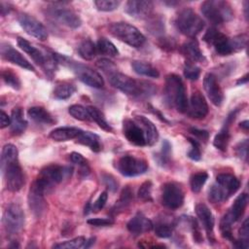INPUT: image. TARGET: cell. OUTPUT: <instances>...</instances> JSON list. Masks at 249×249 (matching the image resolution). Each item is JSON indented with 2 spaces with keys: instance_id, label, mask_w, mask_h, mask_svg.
Here are the masks:
<instances>
[{
  "instance_id": "obj_1",
  "label": "cell",
  "mask_w": 249,
  "mask_h": 249,
  "mask_svg": "<svg viewBox=\"0 0 249 249\" xmlns=\"http://www.w3.org/2000/svg\"><path fill=\"white\" fill-rule=\"evenodd\" d=\"M123 132L130 143L140 147L152 146L159 138L156 125L144 116L124 120Z\"/></svg>"
},
{
  "instance_id": "obj_2",
  "label": "cell",
  "mask_w": 249,
  "mask_h": 249,
  "mask_svg": "<svg viewBox=\"0 0 249 249\" xmlns=\"http://www.w3.org/2000/svg\"><path fill=\"white\" fill-rule=\"evenodd\" d=\"M1 171L7 189L18 192L24 184V176L18 162V149L13 144H6L1 153Z\"/></svg>"
},
{
  "instance_id": "obj_3",
  "label": "cell",
  "mask_w": 249,
  "mask_h": 249,
  "mask_svg": "<svg viewBox=\"0 0 249 249\" xmlns=\"http://www.w3.org/2000/svg\"><path fill=\"white\" fill-rule=\"evenodd\" d=\"M107 77L113 87L133 97H144L155 92L154 85L134 80L119 71H115Z\"/></svg>"
},
{
  "instance_id": "obj_4",
  "label": "cell",
  "mask_w": 249,
  "mask_h": 249,
  "mask_svg": "<svg viewBox=\"0 0 249 249\" xmlns=\"http://www.w3.org/2000/svg\"><path fill=\"white\" fill-rule=\"evenodd\" d=\"M164 100L166 104L177 111L184 113L187 111L188 98L186 89L182 79L176 74H169L165 79Z\"/></svg>"
},
{
  "instance_id": "obj_5",
  "label": "cell",
  "mask_w": 249,
  "mask_h": 249,
  "mask_svg": "<svg viewBox=\"0 0 249 249\" xmlns=\"http://www.w3.org/2000/svg\"><path fill=\"white\" fill-rule=\"evenodd\" d=\"M53 54L57 62H60L63 65L69 67L74 72V74L78 77V79L84 84L95 89H100L104 86L103 78L98 72H96L92 68L85 64L78 63L64 55H61L58 53H53Z\"/></svg>"
},
{
  "instance_id": "obj_6",
  "label": "cell",
  "mask_w": 249,
  "mask_h": 249,
  "mask_svg": "<svg viewBox=\"0 0 249 249\" xmlns=\"http://www.w3.org/2000/svg\"><path fill=\"white\" fill-rule=\"evenodd\" d=\"M201 13L213 24H221L233 18L230 4L222 0L204 1L201 4Z\"/></svg>"
},
{
  "instance_id": "obj_7",
  "label": "cell",
  "mask_w": 249,
  "mask_h": 249,
  "mask_svg": "<svg viewBox=\"0 0 249 249\" xmlns=\"http://www.w3.org/2000/svg\"><path fill=\"white\" fill-rule=\"evenodd\" d=\"M175 25L182 34L188 37H196L203 29L204 21L195 11L185 8L178 13Z\"/></svg>"
},
{
  "instance_id": "obj_8",
  "label": "cell",
  "mask_w": 249,
  "mask_h": 249,
  "mask_svg": "<svg viewBox=\"0 0 249 249\" xmlns=\"http://www.w3.org/2000/svg\"><path fill=\"white\" fill-rule=\"evenodd\" d=\"M109 30L113 36L133 48L141 47L146 41L145 36L135 26L127 22H113L109 25Z\"/></svg>"
},
{
  "instance_id": "obj_9",
  "label": "cell",
  "mask_w": 249,
  "mask_h": 249,
  "mask_svg": "<svg viewBox=\"0 0 249 249\" xmlns=\"http://www.w3.org/2000/svg\"><path fill=\"white\" fill-rule=\"evenodd\" d=\"M71 168L69 167H63L61 165L57 164H50L48 166H45L39 173L38 177L36 178V181L42 185L47 193L50 189L53 188L56 184L60 183L64 177L68 176L71 172Z\"/></svg>"
},
{
  "instance_id": "obj_10",
  "label": "cell",
  "mask_w": 249,
  "mask_h": 249,
  "mask_svg": "<svg viewBox=\"0 0 249 249\" xmlns=\"http://www.w3.org/2000/svg\"><path fill=\"white\" fill-rule=\"evenodd\" d=\"M18 45L23 52H25L27 54H29V56H31L34 62H36L38 65L43 66L46 70H53L55 67L56 59L53 53V55H46L45 53H43L42 51L34 47L30 42L21 37H18Z\"/></svg>"
},
{
  "instance_id": "obj_11",
  "label": "cell",
  "mask_w": 249,
  "mask_h": 249,
  "mask_svg": "<svg viewBox=\"0 0 249 249\" xmlns=\"http://www.w3.org/2000/svg\"><path fill=\"white\" fill-rule=\"evenodd\" d=\"M203 40L209 45H212L219 55H229L235 52L231 39L213 27L206 31Z\"/></svg>"
},
{
  "instance_id": "obj_12",
  "label": "cell",
  "mask_w": 249,
  "mask_h": 249,
  "mask_svg": "<svg viewBox=\"0 0 249 249\" xmlns=\"http://www.w3.org/2000/svg\"><path fill=\"white\" fill-rule=\"evenodd\" d=\"M118 171L126 177H133L145 173L148 169V163L133 156H123L119 159L116 165Z\"/></svg>"
},
{
  "instance_id": "obj_13",
  "label": "cell",
  "mask_w": 249,
  "mask_h": 249,
  "mask_svg": "<svg viewBox=\"0 0 249 249\" xmlns=\"http://www.w3.org/2000/svg\"><path fill=\"white\" fill-rule=\"evenodd\" d=\"M24 224V213L17 203H11L6 208L3 215V225L7 232L14 234L18 232Z\"/></svg>"
},
{
  "instance_id": "obj_14",
  "label": "cell",
  "mask_w": 249,
  "mask_h": 249,
  "mask_svg": "<svg viewBox=\"0 0 249 249\" xmlns=\"http://www.w3.org/2000/svg\"><path fill=\"white\" fill-rule=\"evenodd\" d=\"M161 202L169 209H178L184 203V191L175 182H168L163 185L161 192Z\"/></svg>"
},
{
  "instance_id": "obj_15",
  "label": "cell",
  "mask_w": 249,
  "mask_h": 249,
  "mask_svg": "<svg viewBox=\"0 0 249 249\" xmlns=\"http://www.w3.org/2000/svg\"><path fill=\"white\" fill-rule=\"evenodd\" d=\"M47 15L53 20L68 26L70 28H78L82 20L80 17L72 10L60 6H52L47 9Z\"/></svg>"
},
{
  "instance_id": "obj_16",
  "label": "cell",
  "mask_w": 249,
  "mask_h": 249,
  "mask_svg": "<svg viewBox=\"0 0 249 249\" xmlns=\"http://www.w3.org/2000/svg\"><path fill=\"white\" fill-rule=\"evenodd\" d=\"M18 20L20 26L23 28V30L27 34H29L41 41H44L48 38V32H47L46 27L34 17H32L28 14L22 13V14H19Z\"/></svg>"
},
{
  "instance_id": "obj_17",
  "label": "cell",
  "mask_w": 249,
  "mask_h": 249,
  "mask_svg": "<svg viewBox=\"0 0 249 249\" xmlns=\"http://www.w3.org/2000/svg\"><path fill=\"white\" fill-rule=\"evenodd\" d=\"M47 193L46 189L40 185L36 180L33 182L29 189L28 193V204L29 208L35 216L40 217L46 208L45 203V194Z\"/></svg>"
},
{
  "instance_id": "obj_18",
  "label": "cell",
  "mask_w": 249,
  "mask_h": 249,
  "mask_svg": "<svg viewBox=\"0 0 249 249\" xmlns=\"http://www.w3.org/2000/svg\"><path fill=\"white\" fill-rule=\"evenodd\" d=\"M208 105L207 102L202 95V93L198 90L192 93L190 101L188 102L187 114L193 119H203L208 114Z\"/></svg>"
},
{
  "instance_id": "obj_19",
  "label": "cell",
  "mask_w": 249,
  "mask_h": 249,
  "mask_svg": "<svg viewBox=\"0 0 249 249\" xmlns=\"http://www.w3.org/2000/svg\"><path fill=\"white\" fill-rule=\"evenodd\" d=\"M153 9V2L148 0H129L124 6L125 13L136 18H148L152 14Z\"/></svg>"
},
{
  "instance_id": "obj_20",
  "label": "cell",
  "mask_w": 249,
  "mask_h": 249,
  "mask_svg": "<svg viewBox=\"0 0 249 249\" xmlns=\"http://www.w3.org/2000/svg\"><path fill=\"white\" fill-rule=\"evenodd\" d=\"M204 90L215 106H220L223 102L224 95L221 87L217 81L216 76L213 73H207L203 79Z\"/></svg>"
},
{
  "instance_id": "obj_21",
  "label": "cell",
  "mask_w": 249,
  "mask_h": 249,
  "mask_svg": "<svg viewBox=\"0 0 249 249\" xmlns=\"http://www.w3.org/2000/svg\"><path fill=\"white\" fill-rule=\"evenodd\" d=\"M0 52H1V56L4 59L14 64H17L24 69H27L29 71H35L34 66L20 53L15 50L10 44L2 43L0 47Z\"/></svg>"
},
{
  "instance_id": "obj_22",
  "label": "cell",
  "mask_w": 249,
  "mask_h": 249,
  "mask_svg": "<svg viewBox=\"0 0 249 249\" xmlns=\"http://www.w3.org/2000/svg\"><path fill=\"white\" fill-rule=\"evenodd\" d=\"M126 228L133 235H140L142 233L150 231L154 225L150 219H148L141 212L136 213L126 224Z\"/></svg>"
},
{
  "instance_id": "obj_23",
  "label": "cell",
  "mask_w": 249,
  "mask_h": 249,
  "mask_svg": "<svg viewBox=\"0 0 249 249\" xmlns=\"http://www.w3.org/2000/svg\"><path fill=\"white\" fill-rule=\"evenodd\" d=\"M236 113H237V110H235L234 112H231L228 116L223 127L214 137L213 145L220 151L225 152L227 150V147H228V144L230 141V125L232 123V121H234Z\"/></svg>"
},
{
  "instance_id": "obj_24",
  "label": "cell",
  "mask_w": 249,
  "mask_h": 249,
  "mask_svg": "<svg viewBox=\"0 0 249 249\" xmlns=\"http://www.w3.org/2000/svg\"><path fill=\"white\" fill-rule=\"evenodd\" d=\"M196 216H197L198 220L200 221L202 227L206 231L207 234L209 236H212L215 220H214V216H213L211 210L205 204L198 203L196 206Z\"/></svg>"
},
{
  "instance_id": "obj_25",
  "label": "cell",
  "mask_w": 249,
  "mask_h": 249,
  "mask_svg": "<svg viewBox=\"0 0 249 249\" xmlns=\"http://www.w3.org/2000/svg\"><path fill=\"white\" fill-rule=\"evenodd\" d=\"M82 129L75 126H61L54 128L50 133V138L54 141H68L71 139H76L81 133Z\"/></svg>"
},
{
  "instance_id": "obj_26",
  "label": "cell",
  "mask_w": 249,
  "mask_h": 249,
  "mask_svg": "<svg viewBox=\"0 0 249 249\" xmlns=\"http://www.w3.org/2000/svg\"><path fill=\"white\" fill-rule=\"evenodd\" d=\"M216 183L221 186L230 196H232L240 187L239 180L234 175L230 173L219 174L216 177Z\"/></svg>"
},
{
  "instance_id": "obj_27",
  "label": "cell",
  "mask_w": 249,
  "mask_h": 249,
  "mask_svg": "<svg viewBox=\"0 0 249 249\" xmlns=\"http://www.w3.org/2000/svg\"><path fill=\"white\" fill-rule=\"evenodd\" d=\"M248 203V195L247 194H241L239 195L234 202L232 203L230 211L227 214V216L232 221V223L237 222L243 215L244 210Z\"/></svg>"
},
{
  "instance_id": "obj_28",
  "label": "cell",
  "mask_w": 249,
  "mask_h": 249,
  "mask_svg": "<svg viewBox=\"0 0 249 249\" xmlns=\"http://www.w3.org/2000/svg\"><path fill=\"white\" fill-rule=\"evenodd\" d=\"M181 52L190 62H196L204 59L198 43L196 40H190L184 43L181 47Z\"/></svg>"
},
{
  "instance_id": "obj_29",
  "label": "cell",
  "mask_w": 249,
  "mask_h": 249,
  "mask_svg": "<svg viewBox=\"0 0 249 249\" xmlns=\"http://www.w3.org/2000/svg\"><path fill=\"white\" fill-rule=\"evenodd\" d=\"M76 140L78 143L88 146L93 152H99L102 149L100 137L93 132L82 130L81 133L76 138Z\"/></svg>"
},
{
  "instance_id": "obj_30",
  "label": "cell",
  "mask_w": 249,
  "mask_h": 249,
  "mask_svg": "<svg viewBox=\"0 0 249 249\" xmlns=\"http://www.w3.org/2000/svg\"><path fill=\"white\" fill-rule=\"evenodd\" d=\"M10 126L11 131L14 134H20L25 130L27 126V122L23 118V111L20 107H16L12 110Z\"/></svg>"
},
{
  "instance_id": "obj_31",
  "label": "cell",
  "mask_w": 249,
  "mask_h": 249,
  "mask_svg": "<svg viewBox=\"0 0 249 249\" xmlns=\"http://www.w3.org/2000/svg\"><path fill=\"white\" fill-rule=\"evenodd\" d=\"M27 114H28V117L36 123L48 124L54 123V119L53 118V116L45 108L40 106L29 108L27 111Z\"/></svg>"
},
{
  "instance_id": "obj_32",
  "label": "cell",
  "mask_w": 249,
  "mask_h": 249,
  "mask_svg": "<svg viewBox=\"0 0 249 249\" xmlns=\"http://www.w3.org/2000/svg\"><path fill=\"white\" fill-rule=\"evenodd\" d=\"M131 67L135 73L142 76L150 78H158L160 76V72L157 70V68L146 61L134 60L131 63Z\"/></svg>"
},
{
  "instance_id": "obj_33",
  "label": "cell",
  "mask_w": 249,
  "mask_h": 249,
  "mask_svg": "<svg viewBox=\"0 0 249 249\" xmlns=\"http://www.w3.org/2000/svg\"><path fill=\"white\" fill-rule=\"evenodd\" d=\"M78 53L80 56L86 60L92 59L97 53L96 45L90 40H84L78 47Z\"/></svg>"
},
{
  "instance_id": "obj_34",
  "label": "cell",
  "mask_w": 249,
  "mask_h": 249,
  "mask_svg": "<svg viewBox=\"0 0 249 249\" xmlns=\"http://www.w3.org/2000/svg\"><path fill=\"white\" fill-rule=\"evenodd\" d=\"M96 48H97V53L104 55L116 56L119 54V51L117 50L115 45L106 38H100L97 41Z\"/></svg>"
},
{
  "instance_id": "obj_35",
  "label": "cell",
  "mask_w": 249,
  "mask_h": 249,
  "mask_svg": "<svg viewBox=\"0 0 249 249\" xmlns=\"http://www.w3.org/2000/svg\"><path fill=\"white\" fill-rule=\"evenodd\" d=\"M76 91V87L72 84H58L53 89V96L56 99H67Z\"/></svg>"
},
{
  "instance_id": "obj_36",
  "label": "cell",
  "mask_w": 249,
  "mask_h": 249,
  "mask_svg": "<svg viewBox=\"0 0 249 249\" xmlns=\"http://www.w3.org/2000/svg\"><path fill=\"white\" fill-rule=\"evenodd\" d=\"M229 195L226 193V191L219 186L216 182L210 187L208 191V199L213 203L222 202L224 200H227L229 198Z\"/></svg>"
},
{
  "instance_id": "obj_37",
  "label": "cell",
  "mask_w": 249,
  "mask_h": 249,
  "mask_svg": "<svg viewBox=\"0 0 249 249\" xmlns=\"http://www.w3.org/2000/svg\"><path fill=\"white\" fill-rule=\"evenodd\" d=\"M68 113L76 120L79 121H91L89 111L88 107H85L80 104L71 105L68 108Z\"/></svg>"
},
{
  "instance_id": "obj_38",
  "label": "cell",
  "mask_w": 249,
  "mask_h": 249,
  "mask_svg": "<svg viewBox=\"0 0 249 249\" xmlns=\"http://www.w3.org/2000/svg\"><path fill=\"white\" fill-rule=\"evenodd\" d=\"M87 239L84 236H78L70 240H66L60 243H55L53 245V248L57 249H78V248H85Z\"/></svg>"
},
{
  "instance_id": "obj_39",
  "label": "cell",
  "mask_w": 249,
  "mask_h": 249,
  "mask_svg": "<svg viewBox=\"0 0 249 249\" xmlns=\"http://www.w3.org/2000/svg\"><path fill=\"white\" fill-rule=\"evenodd\" d=\"M207 179H208V174L204 171H200L193 174L190 178L191 190L194 193H199Z\"/></svg>"
},
{
  "instance_id": "obj_40",
  "label": "cell",
  "mask_w": 249,
  "mask_h": 249,
  "mask_svg": "<svg viewBox=\"0 0 249 249\" xmlns=\"http://www.w3.org/2000/svg\"><path fill=\"white\" fill-rule=\"evenodd\" d=\"M88 109L89 111L91 121H94L102 129H104L106 131H111L112 130V127L107 123L106 119L104 118V115L97 108H95L93 106H89V107H88Z\"/></svg>"
},
{
  "instance_id": "obj_41",
  "label": "cell",
  "mask_w": 249,
  "mask_h": 249,
  "mask_svg": "<svg viewBox=\"0 0 249 249\" xmlns=\"http://www.w3.org/2000/svg\"><path fill=\"white\" fill-rule=\"evenodd\" d=\"M131 200H132V191L129 187H126L122 191L121 196L119 200L116 202L114 211L118 212V211L124 210V208L127 207V205L130 203Z\"/></svg>"
},
{
  "instance_id": "obj_42",
  "label": "cell",
  "mask_w": 249,
  "mask_h": 249,
  "mask_svg": "<svg viewBox=\"0 0 249 249\" xmlns=\"http://www.w3.org/2000/svg\"><path fill=\"white\" fill-rule=\"evenodd\" d=\"M173 224L166 221H160L155 226L156 235L160 238H167L172 235Z\"/></svg>"
},
{
  "instance_id": "obj_43",
  "label": "cell",
  "mask_w": 249,
  "mask_h": 249,
  "mask_svg": "<svg viewBox=\"0 0 249 249\" xmlns=\"http://www.w3.org/2000/svg\"><path fill=\"white\" fill-rule=\"evenodd\" d=\"M239 235L240 238L236 241H234V246L241 249H247L248 248V240H249V225H248V219H245L240 230H239Z\"/></svg>"
},
{
  "instance_id": "obj_44",
  "label": "cell",
  "mask_w": 249,
  "mask_h": 249,
  "mask_svg": "<svg viewBox=\"0 0 249 249\" xmlns=\"http://www.w3.org/2000/svg\"><path fill=\"white\" fill-rule=\"evenodd\" d=\"M2 79L5 82L6 85L13 88L14 89H20V81L18 77L11 70V69H5L1 73Z\"/></svg>"
},
{
  "instance_id": "obj_45",
  "label": "cell",
  "mask_w": 249,
  "mask_h": 249,
  "mask_svg": "<svg viewBox=\"0 0 249 249\" xmlns=\"http://www.w3.org/2000/svg\"><path fill=\"white\" fill-rule=\"evenodd\" d=\"M170 155H171V145L167 140H164L162 142V147L160 152L156 157L159 164L162 166L165 164H168L170 160Z\"/></svg>"
},
{
  "instance_id": "obj_46",
  "label": "cell",
  "mask_w": 249,
  "mask_h": 249,
  "mask_svg": "<svg viewBox=\"0 0 249 249\" xmlns=\"http://www.w3.org/2000/svg\"><path fill=\"white\" fill-rule=\"evenodd\" d=\"M184 76L191 81H196L200 75V68L193 62H186L184 65Z\"/></svg>"
},
{
  "instance_id": "obj_47",
  "label": "cell",
  "mask_w": 249,
  "mask_h": 249,
  "mask_svg": "<svg viewBox=\"0 0 249 249\" xmlns=\"http://www.w3.org/2000/svg\"><path fill=\"white\" fill-rule=\"evenodd\" d=\"M69 156H70V160L73 163L80 166V172L83 173L84 175H87L89 171V168L88 165V161L85 160V158L81 154L76 153V152L71 153Z\"/></svg>"
},
{
  "instance_id": "obj_48",
  "label": "cell",
  "mask_w": 249,
  "mask_h": 249,
  "mask_svg": "<svg viewBox=\"0 0 249 249\" xmlns=\"http://www.w3.org/2000/svg\"><path fill=\"white\" fill-rule=\"evenodd\" d=\"M94 5L97 8V10L102 11V12H111L116 10L119 5L120 1L116 0H97L94 1Z\"/></svg>"
},
{
  "instance_id": "obj_49",
  "label": "cell",
  "mask_w": 249,
  "mask_h": 249,
  "mask_svg": "<svg viewBox=\"0 0 249 249\" xmlns=\"http://www.w3.org/2000/svg\"><path fill=\"white\" fill-rule=\"evenodd\" d=\"M152 187L153 185L151 181L144 182L138 190V197L143 201L152 200Z\"/></svg>"
},
{
  "instance_id": "obj_50",
  "label": "cell",
  "mask_w": 249,
  "mask_h": 249,
  "mask_svg": "<svg viewBox=\"0 0 249 249\" xmlns=\"http://www.w3.org/2000/svg\"><path fill=\"white\" fill-rule=\"evenodd\" d=\"M96 66L100 70H102L106 74V76H109L110 74L114 73L115 71H118L117 66L113 63V61L109 60L108 58H101V59L97 60Z\"/></svg>"
},
{
  "instance_id": "obj_51",
  "label": "cell",
  "mask_w": 249,
  "mask_h": 249,
  "mask_svg": "<svg viewBox=\"0 0 249 249\" xmlns=\"http://www.w3.org/2000/svg\"><path fill=\"white\" fill-rule=\"evenodd\" d=\"M189 141L192 145L191 150L188 152V157L193 160H199L201 158L200 145L199 142L194 138H189Z\"/></svg>"
},
{
  "instance_id": "obj_52",
  "label": "cell",
  "mask_w": 249,
  "mask_h": 249,
  "mask_svg": "<svg viewBox=\"0 0 249 249\" xmlns=\"http://www.w3.org/2000/svg\"><path fill=\"white\" fill-rule=\"evenodd\" d=\"M235 152L236 155L244 160H247V157H248V139H244L243 141L239 142L236 147H235Z\"/></svg>"
},
{
  "instance_id": "obj_53",
  "label": "cell",
  "mask_w": 249,
  "mask_h": 249,
  "mask_svg": "<svg viewBox=\"0 0 249 249\" xmlns=\"http://www.w3.org/2000/svg\"><path fill=\"white\" fill-rule=\"evenodd\" d=\"M89 225L94 227H107L114 224V221L109 218H91L87 221Z\"/></svg>"
},
{
  "instance_id": "obj_54",
  "label": "cell",
  "mask_w": 249,
  "mask_h": 249,
  "mask_svg": "<svg viewBox=\"0 0 249 249\" xmlns=\"http://www.w3.org/2000/svg\"><path fill=\"white\" fill-rule=\"evenodd\" d=\"M107 199H108V193L105 191V192H102L99 196L97 197V199L94 201L93 205L91 206V210H94V211H99L101 210L106 202H107Z\"/></svg>"
},
{
  "instance_id": "obj_55",
  "label": "cell",
  "mask_w": 249,
  "mask_h": 249,
  "mask_svg": "<svg viewBox=\"0 0 249 249\" xmlns=\"http://www.w3.org/2000/svg\"><path fill=\"white\" fill-rule=\"evenodd\" d=\"M102 180L103 183L105 184V186L109 189V191L111 192H116L118 189V182L116 181V179L109 174H104L102 175Z\"/></svg>"
},
{
  "instance_id": "obj_56",
  "label": "cell",
  "mask_w": 249,
  "mask_h": 249,
  "mask_svg": "<svg viewBox=\"0 0 249 249\" xmlns=\"http://www.w3.org/2000/svg\"><path fill=\"white\" fill-rule=\"evenodd\" d=\"M190 132L195 136L196 140H201L203 142H206L208 137H209V133L206 130H201V129H197V128H190Z\"/></svg>"
},
{
  "instance_id": "obj_57",
  "label": "cell",
  "mask_w": 249,
  "mask_h": 249,
  "mask_svg": "<svg viewBox=\"0 0 249 249\" xmlns=\"http://www.w3.org/2000/svg\"><path fill=\"white\" fill-rule=\"evenodd\" d=\"M8 125H11V117H9L4 111H1L0 115V127L5 128Z\"/></svg>"
},
{
  "instance_id": "obj_58",
  "label": "cell",
  "mask_w": 249,
  "mask_h": 249,
  "mask_svg": "<svg viewBox=\"0 0 249 249\" xmlns=\"http://www.w3.org/2000/svg\"><path fill=\"white\" fill-rule=\"evenodd\" d=\"M247 81H248V75L246 74L244 77H242L241 79H239L237 82H236V85H242V84H245V83H247Z\"/></svg>"
},
{
  "instance_id": "obj_59",
  "label": "cell",
  "mask_w": 249,
  "mask_h": 249,
  "mask_svg": "<svg viewBox=\"0 0 249 249\" xmlns=\"http://www.w3.org/2000/svg\"><path fill=\"white\" fill-rule=\"evenodd\" d=\"M248 126H249V123L248 121H244L242 123H240V127H242L244 130H248Z\"/></svg>"
}]
</instances>
